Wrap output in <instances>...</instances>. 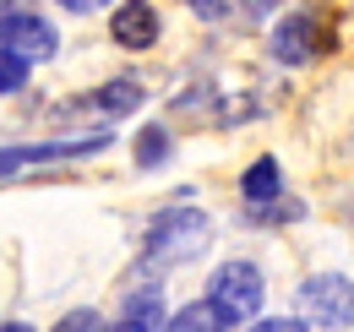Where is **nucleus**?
I'll use <instances>...</instances> for the list:
<instances>
[{
    "mask_svg": "<svg viewBox=\"0 0 354 332\" xmlns=\"http://www.w3.org/2000/svg\"><path fill=\"white\" fill-rule=\"evenodd\" d=\"M295 305H300V327L306 332H349V322H354V284L338 278V273H316V278L300 284Z\"/></svg>",
    "mask_w": 354,
    "mask_h": 332,
    "instance_id": "nucleus-1",
    "label": "nucleus"
},
{
    "mask_svg": "<svg viewBox=\"0 0 354 332\" xmlns=\"http://www.w3.org/2000/svg\"><path fill=\"white\" fill-rule=\"evenodd\" d=\"M207 234H213L207 212L169 208V212H158V223L147 229V256H153L158 267H169V261H191V256L207 250Z\"/></svg>",
    "mask_w": 354,
    "mask_h": 332,
    "instance_id": "nucleus-2",
    "label": "nucleus"
},
{
    "mask_svg": "<svg viewBox=\"0 0 354 332\" xmlns=\"http://www.w3.org/2000/svg\"><path fill=\"white\" fill-rule=\"evenodd\" d=\"M333 44H338V28H333V11H322V6H306L272 28V55L283 66H306L316 55H327Z\"/></svg>",
    "mask_w": 354,
    "mask_h": 332,
    "instance_id": "nucleus-3",
    "label": "nucleus"
},
{
    "mask_svg": "<svg viewBox=\"0 0 354 332\" xmlns=\"http://www.w3.org/2000/svg\"><path fill=\"white\" fill-rule=\"evenodd\" d=\"M262 294H267V284L251 261H223L218 273L207 278V305L218 311L223 322H251L262 311Z\"/></svg>",
    "mask_w": 354,
    "mask_h": 332,
    "instance_id": "nucleus-4",
    "label": "nucleus"
},
{
    "mask_svg": "<svg viewBox=\"0 0 354 332\" xmlns=\"http://www.w3.org/2000/svg\"><path fill=\"white\" fill-rule=\"evenodd\" d=\"M0 55H17L22 66L49 60L55 55V28L33 11H11V17H0Z\"/></svg>",
    "mask_w": 354,
    "mask_h": 332,
    "instance_id": "nucleus-5",
    "label": "nucleus"
},
{
    "mask_svg": "<svg viewBox=\"0 0 354 332\" xmlns=\"http://www.w3.org/2000/svg\"><path fill=\"white\" fill-rule=\"evenodd\" d=\"M109 147V136H77V142H33V147H6L0 153V180L17 174L28 164H55V158H82V153H98Z\"/></svg>",
    "mask_w": 354,
    "mask_h": 332,
    "instance_id": "nucleus-6",
    "label": "nucleus"
},
{
    "mask_svg": "<svg viewBox=\"0 0 354 332\" xmlns=\"http://www.w3.org/2000/svg\"><path fill=\"white\" fill-rule=\"evenodd\" d=\"M109 39L126 44V49H147V44H158V11H153L147 0H126V6H115V17H109Z\"/></svg>",
    "mask_w": 354,
    "mask_h": 332,
    "instance_id": "nucleus-7",
    "label": "nucleus"
},
{
    "mask_svg": "<svg viewBox=\"0 0 354 332\" xmlns=\"http://www.w3.org/2000/svg\"><path fill=\"white\" fill-rule=\"evenodd\" d=\"M169 327V316H164V299L147 289V294H131L126 299V311H120V322L104 332H164Z\"/></svg>",
    "mask_w": 354,
    "mask_h": 332,
    "instance_id": "nucleus-8",
    "label": "nucleus"
},
{
    "mask_svg": "<svg viewBox=\"0 0 354 332\" xmlns=\"http://www.w3.org/2000/svg\"><path fill=\"white\" fill-rule=\"evenodd\" d=\"M88 104H93V109H104V115H126V109L142 104V87H136V77H115L109 87H98Z\"/></svg>",
    "mask_w": 354,
    "mask_h": 332,
    "instance_id": "nucleus-9",
    "label": "nucleus"
},
{
    "mask_svg": "<svg viewBox=\"0 0 354 332\" xmlns=\"http://www.w3.org/2000/svg\"><path fill=\"white\" fill-rule=\"evenodd\" d=\"M164 332H229V322H223V316L207 305V299H196V305L175 311V322H169Z\"/></svg>",
    "mask_w": 354,
    "mask_h": 332,
    "instance_id": "nucleus-10",
    "label": "nucleus"
},
{
    "mask_svg": "<svg viewBox=\"0 0 354 332\" xmlns=\"http://www.w3.org/2000/svg\"><path fill=\"white\" fill-rule=\"evenodd\" d=\"M164 153H169V131H164V125H147L142 142H136V164L153 169V164H164Z\"/></svg>",
    "mask_w": 354,
    "mask_h": 332,
    "instance_id": "nucleus-11",
    "label": "nucleus"
},
{
    "mask_svg": "<svg viewBox=\"0 0 354 332\" xmlns=\"http://www.w3.org/2000/svg\"><path fill=\"white\" fill-rule=\"evenodd\" d=\"M22 82H28V66L17 55H0V93H22Z\"/></svg>",
    "mask_w": 354,
    "mask_h": 332,
    "instance_id": "nucleus-12",
    "label": "nucleus"
},
{
    "mask_svg": "<svg viewBox=\"0 0 354 332\" xmlns=\"http://www.w3.org/2000/svg\"><path fill=\"white\" fill-rule=\"evenodd\" d=\"M55 332H104V322L93 316V311H71V316H60Z\"/></svg>",
    "mask_w": 354,
    "mask_h": 332,
    "instance_id": "nucleus-13",
    "label": "nucleus"
},
{
    "mask_svg": "<svg viewBox=\"0 0 354 332\" xmlns=\"http://www.w3.org/2000/svg\"><path fill=\"white\" fill-rule=\"evenodd\" d=\"M251 332H306V327L289 322V316H272V322H262V327H251Z\"/></svg>",
    "mask_w": 354,
    "mask_h": 332,
    "instance_id": "nucleus-14",
    "label": "nucleus"
},
{
    "mask_svg": "<svg viewBox=\"0 0 354 332\" xmlns=\"http://www.w3.org/2000/svg\"><path fill=\"white\" fill-rule=\"evenodd\" d=\"M191 6H196L202 17H218V11H223V0H191Z\"/></svg>",
    "mask_w": 354,
    "mask_h": 332,
    "instance_id": "nucleus-15",
    "label": "nucleus"
},
{
    "mask_svg": "<svg viewBox=\"0 0 354 332\" xmlns=\"http://www.w3.org/2000/svg\"><path fill=\"white\" fill-rule=\"evenodd\" d=\"M66 11H93V6H104V0H60Z\"/></svg>",
    "mask_w": 354,
    "mask_h": 332,
    "instance_id": "nucleus-16",
    "label": "nucleus"
},
{
    "mask_svg": "<svg viewBox=\"0 0 354 332\" xmlns=\"http://www.w3.org/2000/svg\"><path fill=\"white\" fill-rule=\"evenodd\" d=\"M0 332H33V327H22V322H11V327H0Z\"/></svg>",
    "mask_w": 354,
    "mask_h": 332,
    "instance_id": "nucleus-17",
    "label": "nucleus"
},
{
    "mask_svg": "<svg viewBox=\"0 0 354 332\" xmlns=\"http://www.w3.org/2000/svg\"><path fill=\"white\" fill-rule=\"evenodd\" d=\"M251 6H257V11H267V6H278V0H251Z\"/></svg>",
    "mask_w": 354,
    "mask_h": 332,
    "instance_id": "nucleus-18",
    "label": "nucleus"
}]
</instances>
